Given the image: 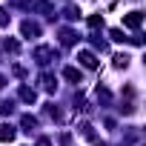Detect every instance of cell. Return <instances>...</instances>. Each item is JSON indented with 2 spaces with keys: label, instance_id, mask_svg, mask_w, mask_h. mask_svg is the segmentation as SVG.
<instances>
[{
  "label": "cell",
  "instance_id": "cell-1",
  "mask_svg": "<svg viewBox=\"0 0 146 146\" xmlns=\"http://www.w3.org/2000/svg\"><path fill=\"white\" fill-rule=\"evenodd\" d=\"M140 23H143V15L140 12H129L123 17V26H129V29H140Z\"/></svg>",
  "mask_w": 146,
  "mask_h": 146
},
{
  "label": "cell",
  "instance_id": "cell-2",
  "mask_svg": "<svg viewBox=\"0 0 146 146\" xmlns=\"http://www.w3.org/2000/svg\"><path fill=\"white\" fill-rule=\"evenodd\" d=\"M78 60H80L86 69H98V57H95L92 52H80V54H78Z\"/></svg>",
  "mask_w": 146,
  "mask_h": 146
},
{
  "label": "cell",
  "instance_id": "cell-3",
  "mask_svg": "<svg viewBox=\"0 0 146 146\" xmlns=\"http://www.w3.org/2000/svg\"><path fill=\"white\" fill-rule=\"evenodd\" d=\"M63 78L72 80V83H80V72H78L75 66H66V69H63Z\"/></svg>",
  "mask_w": 146,
  "mask_h": 146
},
{
  "label": "cell",
  "instance_id": "cell-4",
  "mask_svg": "<svg viewBox=\"0 0 146 146\" xmlns=\"http://www.w3.org/2000/svg\"><path fill=\"white\" fill-rule=\"evenodd\" d=\"M37 35H40V26L26 20V23H23V37H37Z\"/></svg>",
  "mask_w": 146,
  "mask_h": 146
},
{
  "label": "cell",
  "instance_id": "cell-5",
  "mask_svg": "<svg viewBox=\"0 0 146 146\" xmlns=\"http://www.w3.org/2000/svg\"><path fill=\"white\" fill-rule=\"evenodd\" d=\"M35 57H37L40 63H49V57H54V52H52V49H46V46H40V49L35 52Z\"/></svg>",
  "mask_w": 146,
  "mask_h": 146
},
{
  "label": "cell",
  "instance_id": "cell-6",
  "mask_svg": "<svg viewBox=\"0 0 146 146\" xmlns=\"http://www.w3.org/2000/svg\"><path fill=\"white\" fill-rule=\"evenodd\" d=\"M0 140H15V126H9V123L0 126Z\"/></svg>",
  "mask_w": 146,
  "mask_h": 146
},
{
  "label": "cell",
  "instance_id": "cell-7",
  "mask_svg": "<svg viewBox=\"0 0 146 146\" xmlns=\"http://www.w3.org/2000/svg\"><path fill=\"white\" fill-rule=\"evenodd\" d=\"M60 40H63L66 46H72V43H75V32H72V29H63V32H60Z\"/></svg>",
  "mask_w": 146,
  "mask_h": 146
},
{
  "label": "cell",
  "instance_id": "cell-8",
  "mask_svg": "<svg viewBox=\"0 0 146 146\" xmlns=\"http://www.w3.org/2000/svg\"><path fill=\"white\" fill-rule=\"evenodd\" d=\"M115 66L117 69H126L129 66V54H115Z\"/></svg>",
  "mask_w": 146,
  "mask_h": 146
},
{
  "label": "cell",
  "instance_id": "cell-9",
  "mask_svg": "<svg viewBox=\"0 0 146 146\" xmlns=\"http://www.w3.org/2000/svg\"><path fill=\"white\" fill-rule=\"evenodd\" d=\"M20 98H23L26 103H35V98H37V95H35V89H20Z\"/></svg>",
  "mask_w": 146,
  "mask_h": 146
},
{
  "label": "cell",
  "instance_id": "cell-10",
  "mask_svg": "<svg viewBox=\"0 0 146 146\" xmlns=\"http://www.w3.org/2000/svg\"><path fill=\"white\" fill-rule=\"evenodd\" d=\"M23 126H26V132H32V129L37 126V120H35L32 115H26V117H23Z\"/></svg>",
  "mask_w": 146,
  "mask_h": 146
},
{
  "label": "cell",
  "instance_id": "cell-11",
  "mask_svg": "<svg viewBox=\"0 0 146 146\" xmlns=\"http://www.w3.org/2000/svg\"><path fill=\"white\" fill-rule=\"evenodd\" d=\"M89 26H92V29L103 26V17H100V15H92V17H89Z\"/></svg>",
  "mask_w": 146,
  "mask_h": 146
},
{
  "label": "cell",
  "instance_id": "cell-12",
  "mask_svg": "<svg viewBox=\"0 0 146 146\" xmlns=\"http://www.w3.org/2000/svg\"><path fill=\"white\" fill-rule=\"evenodd\" d=\"M43 89H49V92L54 89V80H52V75H43Z\"/></svg>",
  "mask_w": 146,
  "mask_h": 146
},
{
  "label": "cell",
  "instance_id": "cell-13",
  "mask_svg": "<svg viewBox=\"0 0 146 146\" xmlns=\"http://www.w3.org/2000/svg\"><path fill=\"white\" fill-rule=\"evenodd\" d=\"M109 35H112V40H123V32H120V29H112Z\"/></svg>",
  "mask_w": 146,
  "mask_h": 146
},
{
  "label": "cell",
  "instance_id": "cell-14",
  "mask_svg": "<svg viewBox=\"0 0 146 146\" xmlns=\"http://www.w3.org/2000/svg\"><path fill=\"white\" fill-rule=\"evenodd\" d=\"M6 23H9V17H6V12H3V9H0V26H6Z\"/></svg>",
  "mask_w": 146,
  "mask_h": 146
}]
</instances>
